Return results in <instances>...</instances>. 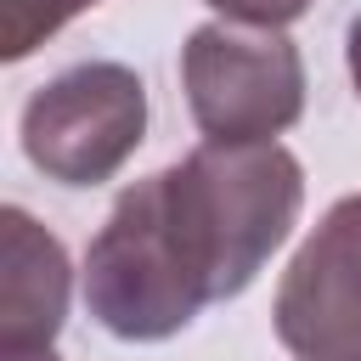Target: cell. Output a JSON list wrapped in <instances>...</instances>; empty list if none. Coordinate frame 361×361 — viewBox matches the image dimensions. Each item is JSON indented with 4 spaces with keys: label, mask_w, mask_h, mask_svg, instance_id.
<instances>
[{
    "label": "cell",
    "mask_w": 361,
    "mask_h": 361,
    "mask_svg": "<svg viewBox=\"0 0 361 361\" xmlns=\"http://www.w3.org/2000/svg\"><path fill=\"white\" fill-rule=\"evenodd\" d=\"M209 6L226 11V17H237V23H248V28H282V23L305 17L310 0H209Z\"/></svg>",
    "instance_id": "obj_7"
},
{
    "label": "cell",
    "mask_w": 361,
    "mask_h": 361,
    "mask_svg": "<svg viewBox=\"0 0 361 361\" xmlns=\"http://www.w3.org/2000/svg\"><path fill=\"white\" fill-rule=\"evenodd\" d=\"M350 79H355V90H361V17L350 23Z\"/></svg>",
    "instance_id": "obj_8"
},
{
    "label": "cell",
    "mask_w": 361,
    "mask_h": 361,
    "mask_svg": "<svg viewBox=\"0 0 361 361\" xmlns=\"http://www.w3.org/2000/svg\"><path fill=\"white\" fill-rule=\"evenodd\" d=\"M147 130V90L118 62H79L23 107V152L62 186L107 180Z\"/></svg>",
    "instance_id": "obj_3"
},
{
    "label": "cell",
    "mask_w": 361,
    "mask_h": 361,
    "mask_svg": "<svg viewBox=\"0 0 361 361\" xmlns=\"http://www.w3.org/2000/svg\"><path fill=\"white\" fill-rule=\"evenodd\" d=\"M305 180L276 141H203L130 186L85 254L90 316L113 338H169L203 305L243 293L299 214Z\"/></svg>",
    "instance_id": "obj_1"
},
{
    "label": "cell",
    "mask_w": 361,
    "mask_h": 361,
    "mask_svg": "<svg viewBox=\"0 0 361 361\" xmlns=\"http://www.w3.org/2000/svg\"><path fill=\"white\" fill-rule=\"evenodd\" d=\"M0 361H56L51 350H0Z\"/></svg>",
    "instance_id": "obj_9"
},
{
    "label": "cell",
    "mask_w": 361,
    "mask_h": 361,
    "mask_svg": "<svg viewBox=\"0 0 361 361\" xmlns=\"http://www.w3.org/2000/svg\"><path fill=\"white\" fill-rule=\"evenodd\" d=\"M192 118L209 141H271L305 107V68L299 51L276 28H226L209 23L186 39L180 56Z\"/></svg>",
    "instance_id": "obj_2"
},
{
    "label": "cell",
    "mask_w": 361,
    "mask_h": 361,
    "mask_svg": "<svg viewBox=\"0 0 361 361\" xmlns=\"http://www.w3.org/2000/svg\"><path fill=\"white\" fill-rule=\"evenodd\" d=\"M6 254H0V350H45L68 316V259L62 243L34 226L23 209L0 214Z\"/></svg>",
    "instance_id": "obj_5"
},
{
    "label": "cell",
    "mask_w": 361,
    "mask_h": 361,
    "mask_svg": "<svg viewBox=\"0 0 361 361\" xmlns=\"http://www.w3.org/2000/svg\"><path fill=\"white\" fill-rule=\"evenodd\" d=\"M96 0H0V51L17 62L28 56L45 34H56L68 17H79Z\"/></svg>",
    "instance_id": "obj_6"
},
{
    "label": "cell",
    "mask_w": 361,
    "mask_h": 361,
    "mask_svg": "<svg viewBox=\"0 0 361 361\" xmlns=\"http://www.w3.org/2000/svg\"><path fill=\"white\" fill-rule=\"evenodd\" d=\"M276 338L299 361H361V197L327 209L276 288Z\"/></svg>",
    "instance_id": "obj_4"
}]
</instances>
